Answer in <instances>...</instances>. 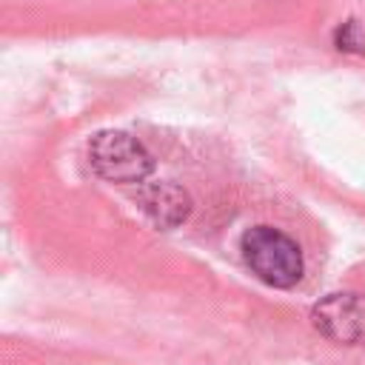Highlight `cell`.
I'll return each instance as SVG.
<instances>
[{"label":"cell","instance_id":"6da1fadb","mask_svg":"<svg viewBox=\"0 0 365 365\" xmlns=\"http://www.w3.org/2000/svg\"><path fill=\"white\" fill-rule=\"evenodd\" d=\"M240 251L251 274L271 288H294L302 279L305 259L299 245L274 225H254L242 234Z\"/></svg>","mask_w":365,"mask_h":365},{"label":"cell","instance_id":"7a4b0ae2","mask_svg":"<svg viewBox=\"0 0 365 365\" xmlns=\"http://www.w3.org/2000/svg\"><path fill=\"white\" fill-rule=\"evenodd\" d=\"M88 165L97 177L117 185H143L154 171L148 148L125 131H97L88 140Z\"/></svg>","mask_w":365,"mask_h":365},{"label":"cell","instance_id":"3957f363","mask_svg":"<svg viewBox=\"0 0 365 365\" xmlns=\"http://www.w3.org/2000/svg\"><path fill=\"white\" fill-rule=\"evenodd\" d=\"M314 328L342 345L365 342V297L359 294H328L311 308Z\"/></svg>","mask_w":365,"mask_h":365},{"label":"cell","instance_id":"277c9868","mask_svg":"<svg viewBox=\"0 0 365 365\" xmlns=\"http://www.w3.org/2000/svg\"><path fill=\"white\" fill-rule=\"evenodd\" d=\"M137 202L145 211V217L157 225V228H177L188 220L191 214V200L188 194L174 185V182H143L137 191Z\"/></svg>","mask_w":365,"mask_h":365},{"label":"cell","instance_id":"5b68a950","mask_svg":"<svg viewBox=\"0 0 365 365\" xmlns=\"http://www.w3.org/2000/svg\"><path fill=\"white\" fill-rule=\"evenodd\" d=\"M334 46L348 54H362L365 57V26L359 20H345L334 29Z\"/></svg>","mask_w":365,"mask_h":365}]
</instances>
